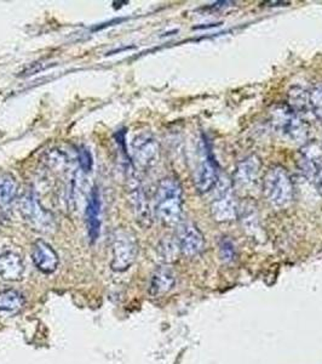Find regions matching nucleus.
<instances>
[{
  "label": "nucleus",
  "mask_w": 322,
  "mask_h": 364,
  "mask_svg": "<svg viewBox=\"0 0 322 364\" xmlns=\"http://www.w3.org/2000/svg\"><path fill=\"white\" fill-rule=\"evenodd\" d=\"M21 212L33 230L43 233H50L55 230V220L53 215L33 196H26L21 202Z\"/></svg>",
  "instance_id": "obj_7"
},
{
  "label": "nucleus",
  "mask_w": 322,
  "mask_h": 364,
  "mask_svg": "<svg viewBox=\"0 0 322 364\" xmlns=\"http://www.w3.org/2000/svg\"><path fill=\"white\" fill-rule=\"evenodd\" d=\"M176 241L181 254L187 257H194L204 251L205 238L196 225L191 222H182L177 227Z\"/></svg>",
  "instance_id": "obj_8"
},
{
  "label": "nucleus",
  "mask_w": 322,
  "mask_h": 364,
  "mask_svg": "<svg viewBox=\"0 0 322 364\" xmlns=\"http://www.w3.org/2000/svg\"><path fill=\"white\" fill-rule=\"evenodd\" d=\"M220 260L229 264L231 261H234L235 256H236V248L231 239L229 238H223L220 243Z\"/></svg>",
  "instance_id": "obj_21"
},
{
  "label": "nucleus",
  "mask_w": 322,
  "mask_h": 364,
  "mask_svg": "<svg viewBox=\"0 0 322 364\" xmlns=\"http://www.w3.org/2000/svg\"><path fill=\"white\" fill-rule=\"evenodd\" d=\"M175 284H176V275L173 270L167 265L161 266L154 271L151 276L149 294L153 298L165 295L173 289Z\"/></svg>",
  "instance_id": "obj_15"
},
{
  "label": "nucleus",
  "mask_w": 322,
  "mask_h": 364,
  "mask_svg": "<svg viewBox=\"0 0 322 364\" xmlns=\"http://www.w3.org/2000/svg\"><path fill=\"white\" fill-rule=\"evenodd\" d=\"M263 193L267 201L278 209L287 208L292 203L294 188L286 169L283 167L269 169L264 176Z\"/></svg>",
  "instance_id": "obj_2"
},
{
  "label": "nucleus",
  "mask_w": 322,
  "mask_h": 364,
  "mask_svg": "<svg viewBox=\"0 0 322 364\" xmlns=\"http://www.w3.org/2000/svg\"><path fill=\"white\" fill-rule=\"evenodd\" d=\"M19 192L16 177L9 172L0 174V207L6 208L15 201Z\"/></svg>",
  "instance_id": "obj_17"
},
{
  "label": "nucleus",
  "mask_w": 322,
  "mask_h": 364,
  "mask_svg": "<svg viewBox=\"0 0 322 364\" xmlns=\"http://www.w3.org/2000/svg\"><path fill=\"white\" fill-rule=\"evenodd\" d=\"M262 163L257 156H249L245 158L235 167L234 180L235 186L239 190H249L256 185L261 175Z\"/></svg>",
  "instance_id": "obj_10"
},
{
  "label": "nucleus",
  "mask_w": 322,
  "mask_h": 364,
  "mask_svg": "<svg viewBox=\"0 0 322 364\" xmlns=\"http://www.w3.org/2000/svg\"><path fill=\"white\" fill-rule=\"evenodd\" d=\"M25 273V264L17 253L6 251L0 254V278L8 282L22 280Z\"/></svg>",
  "instance_id": "obj_14"
},
{
  "label": "nucleus",
  "mask_w": 322,
  "mask_h": 364,
  "mask_svg": "<svg viewBox=\"0 0 322 364\" xmlns=\"http://www.w3.org/2000/svg\"><path fill=\"white\" fill-rule=\"evenodd\" d=\"M158 254L160 260L167 265L176 262L178 256L181 254L176 238H170V237L164 238L158 246Z\"/></svg>",
  "instance_id": "obj_20"
},
{
  "label": "nucleus",
  "mask_w": 322,
  "mask_h": 364,
  "mask_svg": "<svg viewBox=\"0 0 322 364\" xmlns=\"http://www.w3.org/2000/svg\"><path fill=\"white\" fill-rule=\"evenodd\" d=\"M270 118L274 130L281 138L293 143H305L307 141V124L288 106H276Z\"/></svg>",
  "instance_id": "obj_3"
},
{
  "label": "nucleus",
  "mask_w": 322,
  "mask_h": 364,
  "mask_svg": "<svg viewBox=\"0 0 322 364\" xmlns=\"http://www.w3.org/2000/svg\"><path fill=\"white\" fill-rule=\"evenodd\" d=\"M214 191L215 193L211 201V215L214 220L220 224L234 221L238 217V206L233 194L231 182L227 177L220 176Z\"/></svg>",
  "instance_id": "obj_4"
},
{
  "label": "nucleus",
  "mask_w": 322,
  "mask_h": 364,
  "mask_svg": "<svg viewBox=\"0 0 322 364\" xmlns=\"http://www.w3.org/2000/svg\"><path fill=\"white\" fill-rule=\"evenodd\" d=\"M288 107L298 116L310 112V95L305 89L294 87L288 93Z\"/></svg>",
  "instance_id": "obj_18"
},
{
  "label": "nucleus",
  "mask_w": 322,
  "mask_h": 364,
  "mask_svg": "<svg viewBox=\"0 0 322 364\" xmlns=\"http://www.w3.org/2000/svg\"><path fill=\"white\" fill-rule=\"evenodd\" d=\"M207 151V149H206ZM204 151L199 165L196 172V188L200 193H207L212 191L218 181V172L215 159L210 153Z\"/></svg>",
  "instance_id": "obj_11"
},
{
  "label": "nucleus",
  "mask_w": 322,
  "mask_h": 364,
  "mask_svg": "<svg viewBox=\"0 0 322 364\" xmlns=\"http://www.w3.org/2000/svg\"><path fill=\"white\" fill-rule=\"evenodd\" d=\"M138 253V244L136 237L127 231H117L114 233L112 239V261L111 267L113 271L124 272L131 267L136 261Z\"/></svg>",
  "instance_id": "obj_5"
},
{
  "label": "nucleus",
  "mask_w": 322,
  "mask_h": 364,
  "mask_svg": "<svg viewBox=\"0 0 322 364\" xmlns=\"http://www.w3.org/2000/svg\"><path fill=\"white\" fill-rule=\"evenodd\" d=\"M133 159L138 167L148 169L155 164L159 158V143L151 134H140L131 143Z\"/></svg>",
  "instance_id": "obj_9"
},
{
  "label": "nucleus",
  "mask_w": 322,
  "mask_h": 364,
  "mask_svg": "<svg viewBox=\"0 0 322 364\" xmlns=\"http://www.w3.org/2000/svg\"><path fill=\"white\" fill-rule=\"evenodd\" d=\"M132 208L136 215V220L142 227L148 228L153 222L151 204L146 198V193L141 188H135L131 193Z\"/></svg>",
  "instance_id": "obj_16"
},
{
  "label": "nucleus",
  "mask_w": 322,
  "mask_h": 364,
  "mask_svg": "<svg viewBox=\"0 0 322 364\" xmlns=\"http://www.w3.org/2000/svg\"><path fill=\"white\" fill-rule=\"evenodd\" d=\"M183 191L176 179L161 180L155 194V214L162 225L177 226L181 224Z\"/></svg>",
  "instance_id": "obj_1"
},
{
  "label": "nucleus",
  "mask_w": 322,
  "mask_h": 364,
  "mask_svg": "<svg viewBox=\"0 0 322 364\" xmlns=\"http://www.w3.org/2000/svg\"><path fill=\"white\" fill-rule=\"evenodd\" d=\"M79 164L83 167L84 172H90L93 167V156L86 148H82L78 152Z\"/></svg>",
  "instance_id": "obj_23"
},
{
  "label": "nucleus",
  "mask_w": 322,
  "mask_h": 364,
  "mask_svg": "<svg viewBox=\"0 0 322 364\" xmlns=\"http://www.w3.org/2000/svg\"><path fill=\"white\" fill-rule=\"evenodd\" d=\"M32 260L35 267L43 273L50 275L59 267V255L54 251V248L44 241L35 242L32 246Z\"/></svg>",
  "instance_id": "obj_12"
},
{
  "label": "nucleus",
  "mask_w": 322,
  "mask_h": 364,
  "mask_svg": "<svg viewBox=\"0 0 322 364\" xmlns=\"http://www.w3.org/2000/svg\"><path fill=\"white\" fill-rule=\"evenodd\" d=\"M310 95V109L317 118L322 120V88H314Z\"/></svg>",
  "instance_id": "obj_22"
},
{
  "label": "nucleus",
  "mask_w": 322,
  "mask_h": 364,
  "mask_svg": "<svg viewBox=\"0 0 322 364\" xmlns=\"http://www.w3.org/2000/svg\"><path fill=\"white\" fill-rule=\"evenodd\" d=\"M298 165L322 197L321 146L317 143H304L298 158Z\"/></svg>",
  "instance_id": "obj_6"
},
{
  "label": "nucleus",
  "mask_w": 322,
  "mask_h": 364,
  "mask_svg": "<svg viewBox=\"0 0 322 364\" xmlns=\"http://www.w3.org/2000/svg\"><path fill=\"white\" fill-rule=\"evenodd\" d=\"M102 206H101V197L97 188H93V192L90 193L86 206V226H88V237L91 241H97L100 233H101V225H102Z\"/></svg>",
  "instance_id": "obj_13"
},
{
  "label": "nucleus",
  "mask_w": 322,
  "mask_h": 364,
  "mask_svg": "<svg viewBox=\"0 0 322 364\" xmlns=\"http://www.w3.org/2000/svg\"><path fill=\"white\" fill-rule=\"evenodd\" d=\"M25 296L15 289L0 291V312H16L25 305Z\"/></svg>",
  "instance_id": "obj_19"
}]
</instances>
